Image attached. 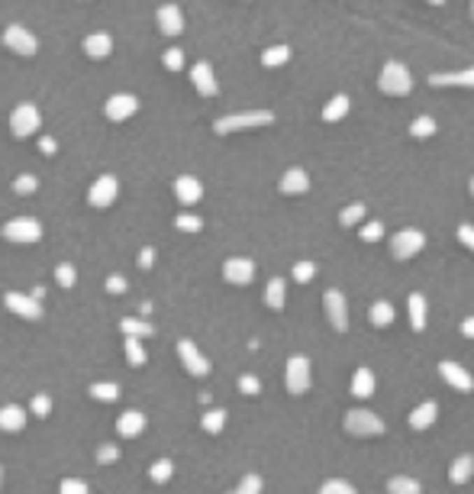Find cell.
<instances>
[{
  "mask_svg": "<svg viewBox=\"0 0 474 494\" xmlns=\"http://www.w3.org/2000/svg\"><path fill=\"white\" fill-rule=\"evenodd\" d=\"M378 84H381L384 94L403 97V94H410V87H413V78H410V71H407L403 62H387L384 71H381V78H378Z\"/></svg>",
  "mask_w": 474,
  "mask_h": 494,
  "instance_id": "1",
  "label": "cell"
},
{
  "mask_svg": "<svg viewBox=\"0 0 474 494\" xmlns=\"http://www.w3.org/2000/svg\"><path fill=\"white\" fill-rule=\"evenodd\" d=\"M3 239H10V243H39L42 239V223L33 217H17L10 220V223H3Z\"/></svg>",
  "mask_w": 474,
  "mask_h": 494,
  "instance_id": "2",
  "label": "cell"
},
{
  "mask_svg": "<svg viewBox=\"0 0 474 494\" xmlns=\"http://www.w3.org/2000/svg\"><path fill=\"white\" fill-rule=\"evenodd\" d=\"M39 110L33 107V104H20V107H13V113H10V133L17 136V139H26V136H33L36 129H39Z\"/></svg>",
  "mask_w": 474,
  "mask_h": 494,
  "instance_id": "3",
  "label": "cell"
},
{
  "mask_svg": "<svg viewBox=\"0 0 474 494\" xmlns=\"http://www.w3.org/2000/svg\"><path fill=\"white\" fill-rule=\"evenodd\" d=\"M3 45H7L10 52H17L20 59H33L36 49H39L36 36L29 33V29H23V26H7V29H3Z\"/></svg>",
  "mask_w": 474,
  "mask_h": 494,
  "instance_id": "4",
  "label": "cell"
},
{
  "mask_svg": "<svg viewBox=\"0 0 474 494\" xmlns=\"http://www.w3.org/2000/svg\"><path fill=\"white\" fill-rule=\"evenodd\" d=\"M271 123V113L255 110V113H239V117H223L217 120V133H236V129H249V126H265Z\"/></svg>",
  "mask_w": 474,
  "mask_h": 494,
  "instance_id": "5",
  "label": "cell"
},
{
  "mask_svg": "<svg viewBox=\"0 0 474 494\" xmlns=\"http://www.w3.org/2000/svg\"><path fill=\"white\" fill-rule=\"evenodd\" d=\"M3 304H7L10 313H17V317H23V320H39L42 317V304L36 301V297L20 294V291H7L3 294Z\"/></svg>",
  "mask_w": 474,
  "mask_h": 494,
  "instance_id": "6",
  "label": "cell"
},
{
  "mask_svg": "<svg viewBox=\"0 0 474 494\" xmlns=\"http://www.w3.org/2000/svg\"><path fill=\"white\" fill-rule=\"evenodd\" d=\"M117 178L113 175H103V178H97L91 185V191H87V204L91 207H110V204L117 201Z\"/></svg>",
  "mask_w": 474,
  "mask_h": 494,
  "instance_id": "7",
  "label": "cell"
},
{
  "mask_svg": "<svg viewBox=\"0 0 474 494\" xmlns=\"http://www.w3.org/2000/svg\"><path fill=\"white\" fill-rule=\"evenodd\" d=\"M103 110H107V117L113 120V123H123V120H129L136 110H139V101H136L133 94H113Z\"/></svg>",
  "mask_w": 474,
  "mask_h": 494,
  "instance_id": "8",
  "label": "cell"
},
{
  "mask_svg": "<svg viewBox=\"0 0 474 494\" xmlns=\"http://www.w3.org/2000/svg\"><path fill=\"white\" fill-rule=\"evenodd\" d=\"M155 20H158V29H161L165 36L184 33V13H181V7H175V3H165V7H158Z\"/></svg>",
  "mask_w": 474,
  "mask_h": 494,
  "instance_id": "9",
  "label": "cell"
},
{
  "mask_svg": "<svg viewBox=\"0 0 474 494\" xmlns=\"http://www.w3.org/2000/svg\"><path fill=\"white\" fill-rule=\"evenodd\" d=\"M191 81H194L200 97H213V94H217V78H213L210 62H197V65L191 68Z\"/></svg>",
  "mask_w": 474,
  "mask_h": 494,
  "instance_id": "10",
  "label": "cell"
},
{
  "mask_svg": "<svg viewBox=\"0 0 474 494\" xmlns=\"http://www.w3.org/2000/svg\"><path fill=\"white\" fill-rule=\"evenodd\" d=\"M26 427V411L20 404H7V407H0V430H7V433H20Z\"/></svg>",
  "mask_w": 474,
  "mask_h": 494,
  "instance_id": "11",
  "label": "cell"
},
{
  "mask_svg": "<svg viewBox=\"0 0 474 494\" xmlns=\"http://www.w3.org/2000/svg\"><path fill=\"white\" fill-rule=\"evenodd\" d=\"M142 427H145V417L139 411H123L117 420V433L126 436V439H136L142 433Z\"/></svg>",
  "mask_w": 474,
  "mask_h": 494,
  "instance_id": "12",
  "label": "cell"
},
{
  "mask_svg": "<svg viewBox=\"0 0 474 494\" xmlns=\"http://www.w3.org/2000/svg\"><path fill=\"white\" fill-rule=\"evenodd\" d=\"M84 52H87V59H107L113 52V39L107 33H91L84 39Z\"/></svg>",
  "mask_w": 474,
  "mask_h": 494,
  "instance_id": "13",
  "label": "cell"
},
{
  "mask_svg": "<svg viewBox=\"0 0 474 494\" xmlns=\"http://www.w3.org/2000/svg\"><path fill=\"white\" fill-rule=\"evenodd\" d=\"M175 194H178V201L181 204H194V201H200V194H203V188H200V181L197 178H191V175H181L175 181Z\"/></svg>",
  "mask_w": 474,
  "mask_h": 494,
  "instance_id": "14",
  "label": "cell"
},
{
  "mask_svg": "<svg viewBox=\"0 0 474 494\" xmlns=\"http://www.w3.org/2000/svg\"><path fill=\"white\" fill-rule=\"evenodd\" d=\"M429 81H433L436 87H445V84H452V87H474V68H465V71H449V75H433Z\"/></svg>",
  "mask_w": 474,
  "mask_h": 494,
  "instance_id": "15",
  "label": "cell"
},
{
  "mask_svg": "<svg viewBox=\"0 0 474 494\" xmlns=\"http://www.w3.org/2000/svg\"><path fill=\"white\" fill-rule=\"evenodd\" d=\"M178 352H181V359H184V365L194 372V375H207V362L200 359V352L194 349V343H187L184 339L181 346H178Z\"/></svg>",
  "mask_w": 474,
  "mask_h": 494,
  "instance_id": "16",
  "label": "cell"
},
{
  "mask_svg": "<svg viewBox=\"0 0 474 494\" xmlns=\"http://www.w3.org/2000/svg\"><path fill=\"white\" fill-rule=\"evenodd\" d=\"M223 271H226V278H229V281H236V285H245L255 268H252V262H245V259H233V262H226Z\"/></svg>",
  "mask_w": 474,
  "mask_h": 494,
  "instance_id": "17",
  "label": "cell"
},
{
  "mask_svg": "<svg viewBox=\"0 0 474 494\" xmlns=\"http://www.w3.org/2000/svg\"><path fill=\"white\" fill-rule=\"evenodd\" d=\"M345 113H349V97H345V94H336L333 101L326 104L323 120H326V123H333V120H342Z\"/></svg>",
  "mask_w": 474,
  "mask_h": 494,
  "instance_id": "18",
  "label": "cell"
},
{
  "mask_svg": "<svg viewBox=\"0 0 474 494\" xmlns=\"http://www.w3.org/2000/svg\"><path fill=\"white\" fill-rule=\"evenodd\" d=\"M120 330H123L126 336H136V339H142V336H152L155 330L145 323V320H133V317H123L120 320Z\"/></svg>",
  "mask_w": 474,
  "mask_h": 494,
  "instance_id": "19",
  "label": "cell"
},
{
  "mask_svg": "<svg viewBox=\"0 0 474 494\" xmlns=\"http://www.w3.org/2000/svg\"><path fill=\"white\" fill-rule=\"evenodd\" d=\"M123 349H126V359H129V365H142V362H145V352H142V343L136 339V336H126Z\"/></svg>",
  "mask_w": 474,
  "mask_h": 494,
  "instance_id": "20",
  "label": "cell"
},
{
  "mask_svg": "<svg viewBox=\"0 0 474 494\" xmlns=\"http://www.w3.org/2000/svg\"><path fill=\"white\" fill-rule=\"evenodd\" d=\"M120 388L113 385V381H97V385H91V397L94 401H117Z\"/></svg>",
  "mask_w": 474,
  "mask_h": 494,
  "instance_id": "21",
  "label": "cell"
},
{
  "mask_svg": "<svg viewBox=\"0 0 474 494\" xmlns=\"http://www.w3.org/2000/svg\"><path fill=\"white\" fill-rule=\"evenodd\" d=\"M287 59H291V49H287V45H275V49H265V55H261V62H265L268 68L284 65Z\"/></svg>",
  "mask_w": 474,
  "mask_h": 494,
  "instance_id": "22",
  "label": "cell"
},
{
  "mask_svg": "<svg viewBox=\"0 0 474 494\" xmlns=\"http://www.w3.org/2000/svg\"><path fill=\"white\" fill-rule=\"evenodd\" d=\"M303 188H307V175H303L300 168H294V171L284 175V191H303Z\"/></svg>",
  "mask_w": 474,
  "mask_h": 494,
  "instance_id": "23",
  "label": "cell"
},
{
  "mask_svg": "<svg viewBox=\"0 0 474 494\" xmlns=\"http://www.w3.org/2000/svg\"><path fill=\"white\" fill-rule=\"evenodd\" d=\"M171 469H175V465H171V462H168V459H158L155 465H152V469H149V478H152V481H158V485H161V481H168V478H171Z\"/></svg>",
  "mask_w": 474,
  "mask_h": 494,
  "instance_id": "24",
  "label": "cell"
},
{
  "mask_svg": "<svg viewBox=\"0 0 474 494\" xmlns=\"http://www.w3.org/2000/svg\"><path fill=\"white\" fill-rule=\"evenodd\" d=\"M55 281H59L62 288H75L78 271H75V268H71V265H68V262H65V265H59V268H55Z\"/></svg>",
  "mask_w": 474,
  "mask_h": 494,
  "instance_id": "25",
  "label": "cell"
},
{
  "mask_svg": "<svg viewBox=\"0 0 474 494\" xmlns=\"http://www.w3.org/2000/svg\"><path fill=\"white\" fill-rule=\"evenodd\" d=\"M413 136H419V139H426V136H433L436 133V120L433 117H419V120H413Z\"/></svg>",
  "mask_w": 474,
  "mask_h": 494,
  "instance_id": "26",
  "label": "cell"
},
{
  "mask_svg": "<svg viewBox=\"0 0 474 494\" xmlns=\"http://www.w3.org/2000/svg\"><path fill=\"white\" fill-rule=\"evenodd\" d=\"M29 411L39 414V417H49V414H52V401L45 397V394H36L33 404H29Z\"/></svg>",
  "mask_w": 474,
  "mask_h": 494,
  "instance_id": "27",
  "label": "cell"
},
{
  "mask_svg": "<svg viewBox=\"0 0 474 494\" xmlns=\"http://www.w3.org/2000/svg\"><path fill=\"white\" fill-rule=\"evenodd\" d=\"M36 185H39V181H36L33 175H20L17 181H13V191H17V194H33Z\"/></svg>",
  "mask_w": 474,
  "mask_h": 494,
  "instance_id": "28",
  "label": "cell"
},
{
  "mask_svg": "<svg viewBox=\"0 0 474 494\" xmlns=\"http://www.w3.org/2000/svg\"><path fill=\"white\" fill-rule=\"evenodd\" d=\"M181 65H184L181 49H168L165 52V68H168V71H181Z\"/></svg>",
  "mask_w": 474,
  "mask_h": 494,
  "instance_id": "29",
  "label": "cell"
},
{
  "mask_svg": "<svg viewBox=\"0 0 474 494\" xmlns=\"http://www.w3.org/2000/svg\"><path fill=\"white\" fill-rule=\"evenodd\" d=\"M62 494H87V485H84L81 478H65L62 481Z\"/></svg>",
  "mask_w": 474,
  "mask_h": 494,
  "instance_id": "30",
  "label": "cell"
},
{
  "mask_svg": "<svg viewBox=\"0 0 474 494\" xmlns=\"http://www.w3.org/2000/svg\"><path fill=\"white\" fill-rule=\"evenodd\" d=\"M175 227L184 230V233H194V230H200V220H197V217H187V213H184V217L175 220Z\"/></svg>",
  "mask_w": 474,
  "mask_h": 494,
  "instance_id": "31",
  "label": "cell"
},
{
  "mask_svg": "<svg viewBox=\"0 0 474 494\" xmlns=\"http://www.w3.org/2000/svg\"><path fill=\"white\" fill-rule=\"evenodd\" d=\"M97 462H103V465H110V462H117V446H100L97 449Z\"/></svg>",
  "mask_w": 474,
  "mask_h": 494,
  "instance_id": "32",
  "label": "cell"
},
{
  "mask_svg": "<svg viewBox=\"0 0 474 494\" xmlns=\"http://www.w3.org/2000/svg\"><path fill=\"white\" fill-rule=\"evenodd\" d=\"M107 291H110V294H123V291H126V278L110 275V278H107Z\"/></svg>",
  "mask_w": 474,
  "mask_h": 494,
  "instance_id": "33",
  "label": "cell"
},
{
  "mask_svg": "<svg viewBox=\"0 0 474 494\" xmlns=\"http://www.w3.org/2000/svg\"><path fill=\"white\" fill-rule=\"evenodd\" d=\"M152 262H155V252H152V249H142V252H139V265H142V268H152Z\"/></svg>",
  "mask_w": 474,
  "mask_h": 494,
  "instance_id": "34",
  "label": "cell"
},
{
  "mask_svg": "<svg viewBox=\"0 0 474 494\" xmlns=\"http://www.w3.org/2000/svg\"><path fill=\"white\" fill-rule=\"evenodd\" d=\"M220 423H223V417H220V414H210V417L203 420V427H207V430H220Z\"/></svg>",
  "mask_w": 474,
  "mask_h": 494,
  "instance_id": "35",
  "label": "cell"
},
{
  "mask_svg": "<svg viewBox=\"0 0 474 494\" xmlns=\"http://www.w3.org/2000/svg\"><path fill=\"white\" fill-rule=\"evenodd\" d=\"M268 297H271V304H281V281L271 285V294H268Z\"/></svg>",
  "mask_w": 474,
  "mask_h": 494,
  "instance_id": "36",
  "label": "cell"
},
{
  "mask_svg": "<svg viewBox=\"0 0 474 494\" xmlns=\"http://www.w3.org/2000/svg\"><path fill=\"white\" fill-rule=\"evenodd\" d=\"M39 149H42V152H49V155H52V152H55V143H52V139H42Z\"/></svg>",
  "mask_w": 474,
  "mask_h": 494,
  "instance_id": "37",
  "label": "cell"
},
{
  "mask_svg": "<svg viewBox=\"0 0 474 494\" xmlns=\"http://www.w3.org/2000/svg\"><path fill=\"white\" fill-rule=\"evenodd\" d=\"M471 17H474V0H471Z\"/></svg>",
  "mask_w": 474,
  "mask_h": 494,
  "instance_id": "38",
  "label": "cell"
},
{
  "mask_svg": "<svg viewBox=\"0 0 474 494\" xmlns=\"http://www.w3.org/2000/svg\"><path fill=\"white\" fill-rule=\"evenodd\" d=\"M429 3H442V0H429Z\"/></svg>",
  "mask_w": 474,
  "mask_h": 494,
  "instance_id": "39",
  "label": "cell"
},
{
  "mask_svg": "<svg viewBox=\"0 0 474 494\" xmlns=\"http://www.w3.org/2000/svg\"><path fill=\"white\" fill-rule=\"evenodd\" d=\"M0 481H3V475H0Z\"/></svg>",
  "mask_w": 474,
  "mask_h": 494,
  "instance_id": "40",
  "label": "cell"
}]
</instances>
